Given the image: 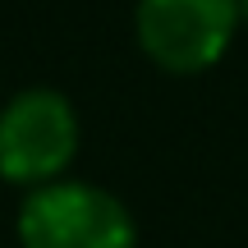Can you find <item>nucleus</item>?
Returning <instances> with one entry per match:
<instances>
[{"label": "nucleus", "mask_w": 248, "mask_h": 248, "mask_svg": "<svg viewBox=\"0 0 248 248\" xmlns=\"http://www.w3.org/2000/svg\"><path fill=\"white\" fill-rule=\"evenodd\" d=\"M239 18H244V28H248V0H239Z\"/></svg>", "instance_id": "20e7f679"}, {"label": "nucleus", "mask_w": 248, "mask_h": 248, "mask_svg": "<svg viewBox=\"0 0 248 248\" xmlns=\"http://www.w3.org/2000/svg\"><path fill=\"white\" fill-rule=\"evenodd\" d=\"M78 110L55 88H23L0 106V179L14 188H42L64 179L78 156Z\"/></svg>", "instance_id": "f03ea898"}, {"label": "nucleus", "mask_w": 248, "mask_h": 248, "mask_svg": "<svg viewBox=\"0 0 248 248\" xmlns=\"http://www.w3.org/2000/svg\"><path fill=\"white\" fill-rule=\"evenodd\" d=\"M239 0H138V46L166 74H202L239 32Z\"/></svg>", "instance_id": "7ed1b4c3"}, {"label": "nucleus", "mask_w": 248, "mask_h": 248, "mask_svg": "<svg viewBox=\"0 0 248 248\" xmlns=\"http://www.w3.org/2000/svg\"><path fill=\"white\" fill-rule=\"evenodd\" d=\"M18 248H138V225L110 188L55 179L28 188L18 207Z\"/></svg>", "instance_id": "f257e3e1"}]
</instances>
